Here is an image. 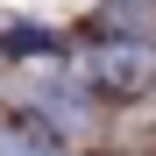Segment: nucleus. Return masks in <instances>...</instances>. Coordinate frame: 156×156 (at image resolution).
Segmentation results:
<instances>
[{"instance_id": "1", "label": "nucleus", "mask_w": 156, "mask_h": 156, "mask_svg": "<svg viewBox=\"0 0 156 156\" xmlns=\"http://www.w3.org/2000/svg\"><path fill=\"white\" fill-rule=\"evenodd\" d=\"M85 85L114 92V99L149 92V85H156V43H142V36H107V43H92V50H85Z\"/></svg>"}, {"instance_id": "2", "label": "nucleus", "mask_w": 156, "mask_h": 156, "mask_svg": "<svg viewBox=\"0 0 156 156\" xmlns=\"http://www.w3.org/2000/svg\"><path fill=\"white\" fill-rule=\"evenodd\" d=\"M0 156H57V149L36 142V128H0Z\"/></svg>"}]
</instances>
